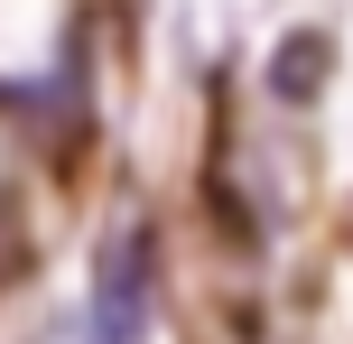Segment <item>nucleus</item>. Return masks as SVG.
Masks as SVG:
<instances>
[{
  "instance_id": "f257e3e1",
  "label": "nucleus",
  "mask_w": 353,
  "mask_h": 344,
  "mask_svg": "<svg viewBox=\"0 0 353 344\" xmlns=\"http://www.w3.org/2000/svg\"><path fill=\"white\" fill-rule=\"evenodd\" d=\"M149 289H159V233L130 223V233L103 252V289H93V326H103V344H140Z\"/></svg>"
},
{
  "instance_id": "f03ea898",
  "label": "nucleus",
  "mask_w": 353,
  "mask_h": 344,
  "mask_svg": "<svg viewBox=\"0 0 353 344\" xmlns=\"http://www.w3.org/2000/svg\"><path fill=\"white\" fill-rule=\"evenodd\" d=\"M270 84H279L288 103H298V93H316V84H325V37H288V47H279V74H270Z\"/></svg>"
}]
</instances>
